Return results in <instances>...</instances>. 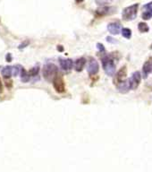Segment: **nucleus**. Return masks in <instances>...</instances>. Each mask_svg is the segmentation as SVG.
Listing matches in <instances>:
<instances>
[{
	"label": "nucleus",
	"mask_w": 152,
	"mask_h": 172,
	"mask_svg": "<svg viewBox=\"0 0 152 172\" xmlns=\"http://www.w3.org/2000/svg\"><path fill=\"white\" fill-rule=\"evenodd\" d=\"M42 72H43V76L47 81L53 82L54 79L57 76L58 68L56 65H54L52 63H47L44 66Z\"/></svg>",
	"instance_id": "f257e3e1"
},
{
	"label": "nucleus",
	"mask_w": 152,
	"mask_h": 172,
	"mask_svg": "<svg viewBox=\"0 0 152 172\" xmlns=\"http://www.w3.org/2000/svg\"><path fill=\"white\" fill-rule=\"evenodd\" d=\"M102 66L103 69L106 72V74L109 76H113L115 74V64H114L113 57L110 56H106L102 57Z\"/></svg>",
	"instance_id": "f03ea898"
},
{
	"label": "nucleus",
	"mask_w": 152,
	"mask_h": 172,
	"mask_svg": "<svg viewBox=\"0 0 152 172\" xmlns=\"http://www.w3.org/2000/svg\"><path fill=\"white\" fill-rule=\"evenodd\" d=\"M23 69V67L20 65H16V66H6L3 68L1 73L5 78H11L12 76H16L18 75H21Z\"/></svg>",
	"instance_id": "7ed1b4c3"
},
{
	"label": "nucleus",
	"mask_w": 152,
	"mask_h": 172,
	"mask_svg": "<svg viewBox=\"0 0 152 172\" xmlns=\"http://www.w3.org/2000/svg\"><path fill=\"white\" fill-rule=\"evenodd\" d=\"M139 5L134 4L130 7H125L122 12V17L124 21H130V20H134L137 16Z\"/></svg>",
	"instance_id": "20e7f679"
},
{
	"label": "nucleus",
	"mask_w": 152,
	"mask_h": 172,
	"mask_svg": "<svg viewBox=\"0 0 152 172\" xmlns=\"http://www.w3.org/2000/svg\"><path fill=\"white\" fill-rule=\"evenodd\" d=\"M141 73L139 71H136L134 72L131 78L128 81L129 83V86H130V90H135L138 88V86L140 85L141 84Z\"/></svg>",
	"instance_id": "39448f33"
},
{
	"label": "nucleus",
	"mask_w": 152,
	"mask_h": 172,
	"mask_svg": "<svg viewBox=\"0 0 152 172\" xmlns=\"http://www.w3.org/2000/svg\"><path fill=\"white\" fill-rule=\"evenodd\" d=\"M53 85L55 90L56 91V93H64L65 91V84L64 82V79L62 78V76L57 75L56 78L53 80Z\"/></svg>",
	"instance_id": "423d86ee"
},
{
	"label": "nucleus",
	"mask_w": 152,
	"mask_h": 172,
	"mask_svg": "<svg viewBox=\"0 0 152 172\" xmlns=\"http://www.w3.org/2000/svg\"><path fill=\"white\" fill-rule=\"evenodd\" d=\"M59 65H60L62 70L65 71V72H70V71L73 69V66H74V62L72 59L70 58H59Z\"/></svg>",
	"instance_id": "0eeeda50"
},
{
	"label": "nucleus",
	"mask_w": 152,
	"mask_h": 172,
	"mask_svg": "<svg viewBox=\"0 0 152 172\" xmlns=\"http://www.w3.org/2000/svg\"><path fill=\"white\" fill-rule=\"evenodd\" d=\"M99 70V63L97 62L96 59L91 58L90 60V62L88 64V73L90 75H95L98 74V72Z\"/></svg>",
	"instance_id": "6e6552de"
},
{
	"label": "nucleus",
	"mask_w": 152,
	"mask_h": 172,
	"mask_svg": "<svg viewBox=\"0 0 152 172\" xmlns=\"http://www.w3.org/2000/svg\"><path fill=\"white\" fill-rule=\"evenodd\" d=\"M126 74H127L126 66L122 67L121 69L119 70V72L116 73V75H115V82H116V84H121V83L125 81Z\"/></svg>",
	"instance_id": "1a4fd4ad"
},
{
	"label": "nucleus",
	"mask_w": 152,
	"mask_h": 172,
	"mask_svg": "<svg viewBox=\"0 0 152 172\" xmlns=\"http://www.w3.org/2000/svg\"><path fill=\"white\" fill-rule=\"evenodd\" d=\"M141 17L144 20H150L152 18V2L146 4L143 7V13Z\"/></svg>",
	"instance_id": "9d476101"
},
{
	"label": "nucleus",
	"mask_w": 152,
	"mask_h": 172,
	"mask_svg": "<svg viewBox=\"0 0 152 172\" xmlns=\"http://www.w3.org/2000/svg\"><path fill=\"white\" fill-rule=\"evenodd\" d=\"M107 30L111 34L117 35L120 33V31H122L121 24L119 23H111L107 25Z\"/></svg>",
	"instance_id": "9b49d317"
},
{
	"label": "nucleus",
	"mask_w": 152,
	"mask_h": 172,
	"mask_svg": "<svg viewBox=\"0 0 152 172\" xmlns=\"http://www.w3.org/2000/svg\"><path fill=\"white\" fill-rule=\"evenodd\" d=\"M152 71V59L150 58L149 60H147L146 62L144 63L143 66H142V74H143V77L144 79H146L149 75L151 73Z\"/></svg>",
	"instance_id": "f8f14e48"
},
{
	"label": "nucleus",
	"mask_w": 152,
	"mask_h": 172,
	"mask_svg": "<svg viewBox=\"0 0 152 172\" xmlns=\"http://www.w3.org/2000/svg\"><path fill=\"white\" fill-rule=\"evenodd\" d=\"M85 65H86V58L85 57H80L74 63V69L77 72H82L85 67Z\"/></svg>",
	"instance_id": "ddd939ff"
},
{
	"label": "nucleus",
	"mask_w": 152,
	"mask_h": 172,
	"mask_svg": "<svg viewBox=\"0 0 152 172\" xmlns=\"http://www.w3.org/2000/svg\"><path fill=\"white\" fill-rule=\"evenodd\" d=\"M117 89H118V91H119L120 93H126L130 90L129 83H128L127 81L123 82L121 84H117Z\"/></svg>",
	"instance_id": "4468645a"
},
{
	"label": "nucleus",
	"mask_w": 152,
	"mask_h": 172,
	"mask_svg": "<svg viewBox=\"0 0 152 172\" xmlns=\"http://www.w3.org/2000/svg\"><path fill=\"white\" fill-rule=\"evenodd\" d=\"M20 75H21V79H22V81H23V83H26V82H29V81H30V74H29V72L25 71L24 69H23V71H22V73H21Z\"/></svg>",
	"instance_id": "2eb2a0df"
},
{
	"label": "nucleus",
	"mask_w": 152,
	"mask_h": 172,
	"mask_svg": "<svg viewBox=\"0 0 152 172\" xmlns=\"http://www.w3.org/2000/svg\"><path fill=\"white\" fill-rule=\"evenodd\" d=\"M138 29H139V31H141V32H142V33L148 32L149 30H150L148 24H146V23H140L139 25H138Z\"/></svg>",
	"instance_id": "dca6fc26"
},
{
	"label": "nucleus",
	"mask_w": 152,
	"mask_h": 172,
	"mask_svg": "<svg viewBox=\"0 0 152 172\" xmlns=\"http://www.w3.org/2000/svg\"><path fill=\"white\" fill-rule=\"evenodd\" d=\"M122 35L125 38V39H131L132 37V31L128 28H123L122 29Z\"/></svg>",
	"instance_id": "f3484780"
},
{
	"label": "nucleus",
	"mask_w": 152,
	"mask_h": 172,
	"mask_svg": "<svg viewBox=\"0 0 152 172\" xmlns=\"http://www.w3.org/2000/svg\"><path fill=\"white\" fill-rule=\"evenodd\" d=\"M109 9L110 7H102L101 9H99L97 11V15L99 16H106L107 14H109Z\"/></svg>",
	"instance_id": "a211bd4d"
},
{
	"label": "nucleus",
	"mask_w": 152,
	"mask_h": 172,
	"mask_svg": "<svg viewBox=\"0 0 152 172\" xmlns=\"http://www.w3.org/2000/svg\"><path fill=\"white\" fill-rule=\"evenodd\" d=\"M38 72H39V67H38V66H36L29 71V74H30V76H36L38 74Z\"/></svg>",
	"instance_id": "6ab92c4d"
},
{
	"label": "nucleus",
	"mask_w": 152,
	"mask_h": 172,
	"mask_svg": "<svg viewBox=\"0 0 152 172\" xmlns=\"http://www.w3.org/2000/svg\"><path fill=\"white\" fill-rule=\"evenodd\" d=\"M5 81H6V85L7 86V88H11L13 87V81L10 78H5Z\"/></svg>",
	"instance_id": "aec40b11"
},
{
	"label": "nucleus",
	"mask_w": 152,
	"mask_h": 172,
	"mask_svg": "<svg viewBox=\"0 0 152 172\" xmlns=\"http://www.w3.org/2000/svg\"><path fill=\"white\" fill-rule=\"evenodd\" d=\"M106 41H108V43H112V44H115V43H117L118 42V40H116L114 38H112V37H110V36H108L107 38H106Z\"/></svg>",
	"instance_id": "412c9836"
},
{
	"label": "nucleus",
	"mask_w": 152,
	"mask_h": 172,
	"mask_svg": "<svg viewBox=\"0 0 152 172\" xmlns=\"http://www.w3.org/2000/svg\"><path fill=\"white\" fill-rule=\"evenodd\" d=\"M97 48H98V49H99L100 52H104L105 50H106V48L104 47V45L103 44H101V43H98L97 44Z\"/></svg>",
	"instance_id": "4be33fe9"
},
{
	"label": "nucleus",
	"mask_w": 152,
	"mask_h": 172,
	"mask_svg": "<svg viewBox=\"0 0 152 172\" xmlns=\"http://www.w3.org/2000/svg\"><path fill=\"white\" fill-rule=\"evenodd\" d=\"M28 44H29V41H24V42H23V44H22V45H20V46H19V48H23L24 47H26Z\"/></svg>",
	"instance_id": "5701e85b"
},
{
	"label": "nucleus",
	"mask_w": 152,
	"mask_h": 172,
	"mask_svg": "<svg viewBox=\"0 0 152 172\" xmlns=\"http://www.w3.org/2000/svg\"><path fill=\"white\" fill-rule=\"evenodd\" d=\"M12 56H11V54H7V62H11L12 61V57H11Z\"/></svg>",
	"instance_id": "b1692460"
},
{
	"label": "nucleus",
	"mask_w": 152,
	"mask_h": 172,
	"mask_svg": "<svg viewBox=\"0 0 152 172\" xmlns=\"http://www.w3.org/2000/svg\"><path fill=\"white\" fill-rule=\"evenodd\" d=\"M2 91H3V84H2L1 79H0V93H2Z\"/></svg>",
	"instance_id": "393cba45"
},
{
	"label": "nucleus",
	"mask_w": 152,
	"mask_h": 172,
	"mask_svg": "<svg viewBox=\"0 0 152 172\" xmlns=\"http://www.w3.org/2000/svg\"><path fill=\"white\" fill-rule=\"evenodd\" d=\"M57 48H59V49H60L59 51H63V50H64V48H63V47H61V46H58V47H57Z\"/></svg>",
	"instance_id": "a878e982"
},
{
	"label": "nucleus",
	"mask_w": 152,
	"mask_h": 172,
	"mask_svg": "<svg viewBox=\"0 0 152 172\" xmlns=\"http://www.w3.org/2000/svg\"><path fill=\"white\" fill-rule=\"evenodd\" d=\"M76 2H78V3H79V2H83V0H75Z\"/></svg>",
	"instance_id": "bb28decb"
},
{
	"label": "nucleus",
	"mask_w": 152,
	"mask_h": 172,
	"mask_svg": "<svg viewBox=\"0 0 152 172\" xmlns=\"http://www.w3.org/2000/svg\"><path fill=\"white\" fill-rule=\"evenodd\" d=\"M150 48H151V49H152V44H151V45H150Z\"/></svg>",
	"instance_id": "cd10ccee"
}]
</instances>
